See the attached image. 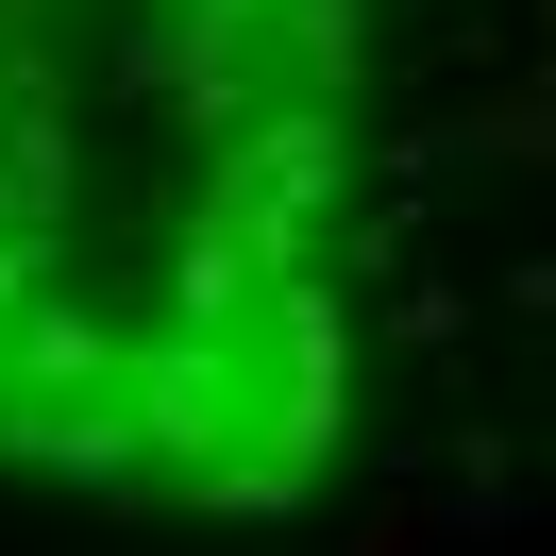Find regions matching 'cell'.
Masks as SVG:
<instances>
[{
  "instance_id": "1",
  "label": "cell",
  "mask_w": 556,
  "mask_h": 556,
  "mask_svg": "<svg viewBox=\"0 0 556 556\" xmlns=\"http://www.w3.org/2000/svg\"><path fill=\"white\" fill-rule=\"evenodd\" d=\"M371 0H0V472L287 522L354 439Z\"/></svg>"
}]
</instances>
